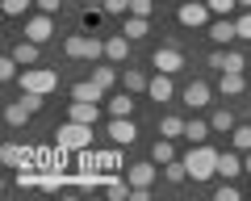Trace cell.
Wrapping results in <instances>:
<instances>
[{
  "instance_id": "obj_1",
  "label": "cell",
  "mask_w": 251,
  "mask_h": 201,
  "mask_svg": "<svg viewBox=\"0 0 251 201\" xmlns=\"http://www.w3.org/2000/svg\"><path fill=\"white\" fill-rule=\"evenodd\" d=\"M218 155H222V151H214L209 143H197V147L184 155L188 180H209V176H218Z\"/></svg>"
},
{
  "instance_id": "obj_2",
  "label": "cell",
  "mask_w": 251,
  "mask_h": 201,
  "mask_svg": "<svg viewBox=\"0 0 251 201\" xmlns=\"http://www.w3.org/2000/svg\"><path fill=\"white\" fill-rule=\"evenodd\" d=\"M63 55H67V59H88V63H97V59H105V42H100L97 34H72L67 42H63Z\"/></svg>"
},
{
  "instance_id": "obj_3",
  "label": "cell",
  "mask_w": 251,
  "mask_h": 201,
  "mask_svg": "<svg viewBox=\"0 0 251 201\" xmlns=\"http://www.w3.org/2000/svg\"><path fill=\"white\" fill-rule=\"evenodd\" d=\"M54 143H59L63 151H88V147H92V126L67 118L59 130H54Z\"/></svg>"
},
{
  "instance_id": "obj_4",
  "label": "cell",
  "mask_w": 251,
  "mask_h": 201,
  "mask_svg": "<svg viewBox=\"0 0 251 201\" xmlns=\"http://www.w3.org/2000/svg\"><path fill=\"white\" fill-rule=\"evenodd\" d=\"M17 84H21V92H42V97H50L54 88H59V72H50V67H25V72L17 75Z\"/></svg>"
},
{
  "instance_id": "obj_5",
  "label": "cell",
  "mask_w": 251,
  "mask_h": 201,
  "mask_svg": "<svg viewBox=\"0 0 251 201\" xmlns=\"http://www.w3.org/2000/svg\"><path fill=\"white\" fill-rule=\"evenodd\" d=\"M209 17H214V13H209L205 0H184V4L176 9V21H180L184 29H201V25H209Z\"/></svg>"
},
{
  "instance_id": "obj_6",
  "label": "cell",
  "mask_w": 251,
  "mask_h": 201,
  "mask_svg": "<svg viewBox=\"0 0 251 201\" xmlns=\"http://www.w3.org/2000/svg\"><path fill=\"white\" fill-rule=\"evenodd\" d=\"M151 63L159 67V72H168V75H176L180 67H184V55H180V46H176V42H163L159 50H155V55H151Z\"/></svg>"
},
{
  "instance_id": "obj_7",
  "label": "cell",
  "mask_w": 251,
  "mask_h": 201,
  "mask_svg": "<svg viewBox=\"0 0 251 201\" xmlns=\"http://www.w3.org/2000/svg\"><path fill=\"white\" fill-rule=\"evenodd\" d=\"M209 67H218V72H243L247 67V59H243V50H226V46H218L214 55H209Z\"/></svg>"
},
{
  "instance_id": "obj_8",
  "label": "cell",
  "mask_w": 251,
  "mask_h": 201,
  "mask_svg": "<svg viewBox=\"0 0 251 201\" xmlns=\"http://www.w3.org/2000/svg\"><path fill=\"white\" fill-rule=\"evenodd\" d=\"M155 176H159V164H155V159H143V164H126V180H130V184H143V189H151Z\"/></svg>"
},
{
  "instance_id": "obj_9",
  "label": "cell",
  "mask_w": 251,
  "mask_h": 201,
  "mask_svg": "<svg viewBox=\"0 0 251 201\" xmlns=\"http://www.w3.org/2000/svg\"><path fill=\"white\" fill-rule=\"evenodd\" d=\"M25 38H34V42H50L54 38V13H38V17L25 21Z\"/></svg>"
},
{
  "instance_id": "obj_10",
  "label": "cell",
  "mask_w": 251,
  "mask_h": 201,
  "mask_svg": "<svg viewBox=\"0 0 251 201\" xmlns=\"http://www.w3.org/2000/svg\"><path fill=\"white\" fill-rule=\"evenodd\" d=\"M109 138H113L117 147H130L138 138V126H134V118H113L109 122Z\"/></svg>"
},
{
  "instance_id": "obj_11",
  "label": "cell",
  "mask_w": 251,
  "mask_h": 201,
  "mask_svg": "<svg viewBox=\"0 0 251 201\" xmlns=\"http://www.w3.org/2000/svg\"><path fill=\"white\" fill-rule=\"evenodd\" d=\"M67 118H72V122H84V126H97L100 105H97V100H72V105H67Z\"/></svg>"
},
{
  "instance_id": "obj_12",
  "label": "cell",
  "mask_w": 251,
  "mask_h": 201,
  "mask_svg": "<svg viewBox=\"0 0 251 201\" xmlns=\"http://www.w3.org/2000/svg\"><path fill=\"white\" fill-rule=\"evenodd\" d=\"M209 38L218 46H230V42H239V25L230 17H218V21H209Z\"/></svg>"
},
{
  "instance_id": "obj_13",
  "label": "cell",
  "mask_w": 251,
  "mask_h": 201,
  "mask_svg": "<svg viewBox=\"0 0 251 201\" xmlns=\"http://www.w3.org/2000/svg\"><path fill=\"white\" fill-rule=\"evenodd\" d=\"M209 97H214V88H209L205 80H193V84L184 88V105H188V109H205Z\"/></svg>"
},
{
  "instance_id": "obj_14",
  "label": "cell",
  "mask_w": 251,
  "mask_h": 201,
  "mask_svg": "<svg viewBox=\"0 0 251 201\" xmlns=\"http://www.w3.org/2000/svg\"><path fill=\"white\" fill-rule=\"evenodd\" d=\"M13 59H17L21 67H34L38 59H42V42H34V38H21V42L13 46Z\"/></svg>"
},
{
  "instance_id": "obj_15",
  "label": "cell",
  "mask_w": 251,
  "mask_h": 201,
  "mask_svg": "<svg viewBox=\"0 0 251 201\" xmlns=\"http://www.w3.org/2000/svg\"><path fill=\"white\" fill-rule=\"evenodd\" d=\"M105 59L109 63H126V59H130V38L126 34H109L105 38Z\"/></svg>"
},
{
  "instance_id": "obj_16",
  "label": "cell",
  "mask_w": 251,
  "mask_h": 201,
  "mask_svg": "<svg viewBox=\"0 0 251 201\" xmlns=\"http://www.w3.org/2000/svg\"><path fill=\"white\" fill-rule=\"evenodd\" d=\"M130 113H134V92H109V118H130Z\"/></svg>"
},
{
  "instance_id": "obj_17",
  "label": "cell",
  "mask_w": 251,
  "mask_h": 201,
  "mask_svg": "<svg viewBox=\"0 0 251 201\" xmlns=\"http://www.w3.org/2000/svg\"><path fill=\"white\" fill-rule=\"evenodd\" d=\"M239 172H247V168H243V155L239 151H222V155H218V176H222V180H234Z\"/></svg>"
},
{
  "instance_id": "obj_18",
  "label": "cell",
  "mask_w": 251,
  "mask_h": 201,
  "mask_svg": "<svg viewBox=\"0 0 251 201\" xmlns=\"http://www.w3.org/2000/svg\"><path fill=\"white\" fill-rule=\"evenodd\" d=\"M147 97H151V100H172V97H176V84H172V75L159 72L151 84H147Z\"/></svg>"
},
{
  "instance_id": "obj_19",
  "label": "cell",
  "mask_w": 251,
  "mask_h": 201,
  "mask_svg": "<svg viewBox=\"0 0 251 201\" xmlns=\"http://www.w3.org/2000/svg\"><path fill=\"white\" fill-rule=\"evenodd\" d=\"M218 92H222V97H243V92H247V75L243 72H222Z\"/></svg>"
},
{
  "instance_id": "obj_20",
  "label": "cell",
  "mask_w": 251,
  "mask_h": 201,
  "mask_svg": "<svg viewBox=\"0 0 251 201\" xmlns=\"http://www.w3.org/2000/svg\"><path fill=\"white\" fill-rule=\"evenodd\" d=\"M29 118H34V109L25 105V97L13 100V105H4V122H9V126H25Z\"/></svg>"
},
{
  "instance_id": "obj_21",
  "label": "cell",
  "mask_w": 251,
  "mask_h": 201,
  "mask_svg": "<svg viewBox=\"0 0 251 201\" xmlns=\"http://www.w3.org/2000/svg\"><path fill=\"white\" fill-rule=\"evenodd\" d=\"M209 126H214V134H230L239 126V118H234V109H214L209 113Z\"/></svg>"
},
{
  "instance_id": "obj_22",
  "label": "cell",
  "mask_w": 251,
  "mask_h": 201,
  "mask_svg": "<svg viewBox=\"0 0 251 201\" xmlns=\"http://www.w3.org/2000/svg\"><path fill=\"white\" fill-rule=\"evenodd\" d=\"M209 134H214V126H209V122H197V118H193V122H184V138H188L193 147H197V143H205Z\"/></svg>"
},
{
  "instance_id": "obj_23",
  "label": "cell",
  "mask_w": 251,
  "mask_h": 201,
  "mask_svg": "<svg viewBox=\"0 0 251 201\" xmlns=\"http://www.w3.org/2000/svg\"><path fill=\"white\" fill-rule=\"evenodd\" d=\"M151 159H155V164H159V168L176 159V147H172V138H163V134L155 138V147H151Z\"/></svg>"
},
{
  "instance_id": "obj_24",
  "label": "cell",
  "mask_w": 251,
  "mask_h": 201,
  "mask_svg": "<svg viewBox=\"0 0 251 201\" xmlns=\"http://www.w3.org/2000/svg\"><path fill=\"white\" fill-rule=\"evenodd\" d=\"M147 17H134V13H130V17H126V25H122V34L130 38V42H138V38H147Z\"/></svg>"
},
{
  "instance_id": "obj_25",
  "label": "cell",
  "mask_w": 251,
  "mask_h": 201,
  "mask_svg": "<svg viewBox=\"0 0 251 201\" xmlns=\"http://www.w3.org/2000/svg\"><path fill=\"white\" fill-rule=\"evenodd\" d=\"M147 84H151V80H147L138 67H126V72H122V88H130V92H147Z\"/></svg>"
},
{
  "instance_id": "obj_26",
  "label": "cell",
  "mask_w": 251,
  "mask_h": 201,
  "mask_svg": "<svg viewBox=\"0 0 251 201\" xmlns=\"http://www.w3.org/2000/svg\"><path fill=\"white\" fill-rule=\"evenodd\" d=\"M163 180H168V184H184V180H188L184 159H172V164H163Z\"/></svg>"
},
{
  "instance_id": "obj_27",
  "label": "cell",
  "mask_w": 251,
  "mask_h": 201,
  "mask_svg": "<svg viewBox=\"0 0 251 201\" xmlns=\"http://www.w3.org/2000/svg\"><path fill=\"white\" fill-rule=\"evenodd\" d=\"M230 143H234V151H251V126L247 122H239V126L230 130Z\"/></svg>"
},
{
  "instance_id": "obj_28",
  "label": "cell",
  "mask_w": 251,
  "mask_h": 201,
  "mask_svg": "<svg viewBox=\"0 0 251 201\" xmlns=\"http://www.w3.org/2000/svg\"><path fill=\"white\" fill-rule=\"evenodd\" d=\"M92 80H97V84H100V88H105V92H113V84L122 80V75H117L113 67H92Z\"/></svg>"
},
{
  "instance_id": "obj_29",
  "label": "cell",
  "mask_w": 251,
  "mask_h": 201,
  "mask_svg": "<svg viewBox=\"0 0 251 201\" xmlns=\"http://www.w3.org/2000/svg\"><path fill=\"white\" fill-rule=\"evenodd\" d=\"M159 134L163 138H184V122L180 118H159Z\"/></svg>"
},
{
  "instance_id": "obj_30",
  "label": "cell",
  "mask_w": 251,
  "mask_h": 201,
  "mask_svg": "<svg viewBox=\"0 0 251 201\" xmlns=\"http://www.w3.org/2000/svg\"><path fill=\"white\" fill-rule=\"evenodd\" d=\"M17 75H21V63L13 59V50H9V55L0 59V80H17Z\"/></svg>"
},
{
  "instance_id": "obj_31",
  "label": "cell",
  "mask_w": 251,
  "mask_h": 201,
  "mask_svg": "<svg viewBox=\"0 0 251 201\" xmlns=\"http://www.w3.org/2000/svg\"><path fill=\"white\" fill-rule=\"evenodd\" d=\"M209 4V13H214V17H230L234 9H239V0H205Z\"/></svg>"
},
{
  "instance_id": "obj_32",
  "label": "cell",
  "mask_w": 251,
  "mask_h": 201,
  "mask_svg": "<svg viewBox=\"0 0 251 201\" xmlns=\"http://www.w3.org/2000/svg\"><path fill=\"white\" fill-rule=\"evenodd\" d=\"M34 0H0V9H4V17H21V13L29 9Z\"/></svg>"
},
{
  "instance_id": "obj_33",
  "label": "cell",
  "mask_w": 251,
  "mask_h": 201,
  "mask_svg": "<svg viewBox=\"0 0 251 201\" xmlns=\"http://www.w3.org/2000/svg\"><path fill=\"white\" fill-rule=\"evenodd\" d=\"M234 25H239V38H243V42H251V9H243L239 17H234Z\"/></svg>"
},
{
  "instance_id": "obj_34",
  "label": "cell",
  "mask_w": 251,
  "mask_h": 201,
  "mask_svg": "<svg viewBox=\"0 0 251 201\" xmlns=\"http://www.w3.org/2000/svg\"><path fill=\"white\" fill-rule=\"evenodd\" d=\"M214 201H239V189H234L230 180H226V184H218V189H214Z\"/></svg>"
},
{
  "instance_id": "obj_35",
  "label": "cell",
  "mask_w": 251,
  "mask_h": 201,
  "mask_svg": "<svg viewBox=\"0 0 251 201\" xmlns=\"http://www.w3.org/2000/svg\"><path fill=\"white\" fill-rule=\"evenodd\" d=\"M130 13H134V17H151V13H155V0H130Z\"/></svg>"
},
{
  "instance_id": "obj_36",
  "label": "cell",
  "mask_w": 251,
  "mask_h": 201,
  "mask_svg": "<svg viewBox=\"0 0 251 201\" xmlns=\"http://www.w3.org/2000/svg\"><path fill=\"white\" fill-rule=\"evenodd\" d=\"M105 13H113V17H130V0H105Z\"/></svg>"
},
{
  "instance_id": "obj_37",
  "label": "cell",
  "mask_w": 251,
  "mask_h": 201,
  "mask_svg": "<svg viewBox=\"0 0 251 201\" xmlns=\"http://www.w3.org/2000/svg\"><path fill=\"white\" fill-rule=\"evenodd\" d=\"M100 168H122V155H117V151H100Z\"/></svg>"
},
{
  "instance_id": "obj_38",
  "label": "cell",
  "mask_w": 251,
  "mask_h": 201,
  "mask_svg": "<svg viewBox=\"0 0 251 201\" xmlns=\"http://www.w3.org/2000/svg\"><path fill=\"white\" fill-rule=\"evenodd\" d=\"M34 4H38L42 13H59V9H63V0H34Z\"/></svg>"
},
{
  "instance_id": "obj_39",
  "label": "cell",
  "mask_w": 251,
  "mask_h": 201,
  "mask_svg": "<svg viewBox=\"0 0 251 201\" xmlns=\"http://www.w3.org/2000/svg\"><path fill=\"white\" fill-rule=\"evenodd\" d=\"M243 168H247V172H251V151H243Z\"/></svg>"
},
{
  "instance_id": "obj_40",
  "label": "cell",
  "mask_w": 251,
  "mask_h": 201,
  "mask_svg": "<svg viewBox=\"0 0 251 201\" xmlns=\"http://www.w3.org/2000/svg\"><path fill=\"white\" fill-rule=\"evenodd\" d=\"M239 9H251V0H239Z\"/></svg>"
}]
</instances>
